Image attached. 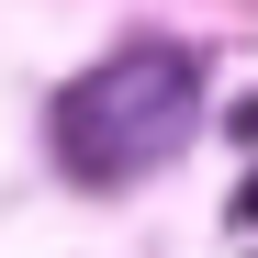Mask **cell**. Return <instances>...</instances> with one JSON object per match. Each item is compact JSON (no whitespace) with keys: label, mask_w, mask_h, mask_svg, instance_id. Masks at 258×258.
Returning a JSON list of instances; mask_svg holds the SVG:
<instances>
[{"label":"cell","mask_w":258,"mask_h":258,"mask_svg":"<svg viewBox=\"0 0 258 258\" xmlns=\"http://www.w3.org/2000/svg\"><path fill=\"white\" fill-rule=\"evenodd\" d=\"M236 213H247V225H258V180H247V191H236Z\"/></svg>","instance_id":"7a4b0ae2"},{"label":"cell","mask_w":258,"mask_h":258,"mask_svg":"<svg viewBox=\"0 0 258 258\" xmlns=\"http://www.w3.org/2000/svg\"><path fill=\"white\" fill-rule=\"evenodd\" d=\"M191 112H202V68L180 45H123L101 56L90 79H68V101H56V146H68V180H135V168H157L168 146L191 135Z\"/></svg>","instance_id":"6da1fadb"}]
</instances>
